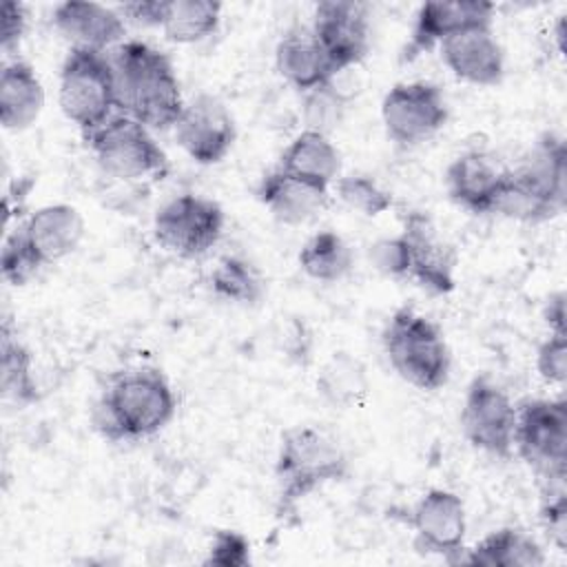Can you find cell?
<instances>
[{
    "instance_id": "d4e9b609",
    "label": "cell",
    "mask_w": 567,
    "mask_h": 567,
    "mask_svg": "<svg viewBox=\"0 0 567 567\" xmlns=\"http://www.w3.org/2000/svg\"><path fill=\"white\" fill-rule=\"evenodd\" d=\"M461 563L483 567H538L545 565L543 547L518 527H501L465 549Z\"/></svg>"
},
{
    "instance_id": "f1b7e54d",
    "label": "cell",
    "mask_w": 567,
    "mask_h": 567,
    "mask_svg": "<svg viewBox=\"0 0 567 567\" xmlns=\"http://www.w3.org/2000/svg\"><path fill=\"white\" fill-rule=\"evenodd\" d=\"M368 374L359 359L334 352L317 377V392L334 408L359 405L368 394Z\"/></svg>"
},
{
    "instance_id": "5bb4252c",
    "label": "cell",
    "mask_w": 567,
    "mask_h": 567,
    "mask_svg": "<svg viewBox=\"0 0 567 567\" xmlns=\"http://www.w3.org/2000/svg\"><path fill=\"white\" fill-rule=\"evenodd\" d=\"M399 237L405 252V277L414 279L432 295L452 292L456 255L452 246L439 237L432 219L425 213L412 210Z\"/></svg>"
},
{
    "instance_id": "ffe728a7",
    "label": "cell",
    "mask_w": 567,
    "mask_h": 567,
    "mask_svg": "<svg viewBox=\"0 0 567 567\" xmlns=\"http://www.w3.org/2000/svg\"><path fill=\"white\" fill-rule=\"evenodd\" d=\"M257 199L281 224H303L328 204V186L290 175L281 168L266 173L257 186Z\"/></svg>"
},
{
    "instance_id": "ab89813d",
    "label": "cell",
    "mask_w": 567,
    "mask_h": 567,
    "mask_svg": "<svg viewBox=\"0 0 567 567\" xmlns=\"http://www.w3.org/2000/svg\"><path fill=\"white\" fill-rule=\"evenodd\" d=\"M545 321L549 326V332L567 334L565 330V295L556 292L545 303Z\"/></svg>"
},
{
    "instance_id": "4fadbf2b",
    "label": "cell",
    "mask_w": 567,
    "mask_h": 567,
    "mask_svg": "<svg viewBox=\"0 0 567 567\" xmlns=\"http://www.w3.org/2000/svg\"><path fill=\"white\" fill-rule=\"evenodd\" d=\"M173 128L184 153L202 166L221 162L237 137V126L228 106L210 93H199L186 102Z\"/></svg>"
},
{
    "instance_id": "74e56055",
    "label": "cell",
    "mask_w": 567,
    "mask_h": 567,
    "mask_svg": "<svg viewBox=\"0 0 567 567\" xmlns=\"http://www.w3.org/2000/svg\"><path fill=\"white\" fill-rule=\"evenodd\" d=\"M0 13H2L0 44H2L4 53H11L20 44L24 31H27V9L20 2L7 0V2H2Z\"/></svg>"
},
{
    "instance_id": "f35d334b",
    "label": "cell",
    "mask_w": 567,
    "mask_h": 567,
    "mask_svg": "<svg viewBox=\"0 0 567 567\" xmlns=\"http://www.w3.org/2000/svg\"><path fill=\"white\" fill-rule=\"evenodd\" d=\"M120 13L135 24L144 27H159V16H162V0H137V2H126L120 7Z\"/></svg>"
},
{
    "instance_id": "2e32d148",
    "label": "cell",
    "mask_w": 567,
    "mask_h": 567,
    "mask_svg": "<svg viewBox=\"0 0 567 567\" xmlns=\"http://www.w3.org/2000/svg\"><path fill=\"white\" fill-rule=\"evenodd\" d=\"M494 4L483 0H432L423 2L414 16L410 42L405 47V58L414 55L441 44L452 33L472 27V24H492Z\"/></svg>"
},
{
    "instance_id": "52a82bcc",
    "label": "cell",
    "mask_w": 567,
    "mask_h": 567,
    "mask_svg": "<svg viewBox=\"0 0 567 567\" xmlns=\"http://www.w3.org/2000/svg\"><path fill=\"white\" fill-rule=\"evenodd\" d=\"M514 447L543 478L563 485L567 467L565 399H527L516 405Z\"/></svg>"
},
{
    "instance_id": "9c48e42d",
    "label": "cell",
    "mask_w": 567,
    "mask_h": 567,
    "mask_svg": "<svg viewBox=\"0 0 567 567\" xmlns=\"http://www.w3.org/2000/svg\"><path fill=\"white\" fill-rule=\"evenodd\" d=\"M461 430L472 447L489 456L509 458L514 450L516 405L489 377H474L463 399Z\"/></svg>"
},
{
    "instance_id": "ba28073f",
    "label": "cell",
    "mask_w": 567,
    "mask_h": 567,
    "mask_svg": "<svg viewBox=\"0 0 567 567\" xmlns=\"http://www.w3.org/2000/svg\"><path fill=\"white\" fill-rule=\"evenodd\" d=\"M224 210L217 202L184 193L168 199L153 219L155 239L184 259L208 252L224 233Z\"/></svg>"
},
{
    "instance_id": "83f0119b",
    "label": "cell",
    "mask_w": 567,
    "mask_h": 567,
    "mask_svg": "<svg viewBox=\"0 0 567 567\" xmlns=\"http://www.w3.org/2000/svg\"><path fill=\"white\" fill-rule=\"evenodd\" d=\"M299 268L315 281H339L343 279L354 264L352 248L334 230L315 233L297 255Z\"/></svg>"
},
{
    "instance_id": "30bf717a",
    "label": "cell",
    "mask_w": 567,
    "mask_h": 567,
    "mask_svg": "<svg viewBox=\"0 0 567 567\" xmlns=\"http://www.w3.org/2000/svg\"><path fill=\"white\" fill-rule=\"evenodd\" d=\"M450 117L443 91L432 82H399L381 102V122L390 140L414 146L439 133Z\"/></svg>"
},
{
    "instance_id": "8fae6325",
    "label": "cell",
    "mask_w": 567,
    "mask_h": 567,
    "mask_svg": "<svg viewBox=\"0 0 567 567\" xmlns=\"http://www.w3.org/2000/svg\"><path fill=\"white\" fill-rule=\"evenodd\" d=\"M310 31L334 73L357 66L370 51L368 4L354 0H323L315 7Z\"/></svg>"
},
{
    "instance_id": "9a60e30c",
    "label": "cell",
    "mask_w": 567,
    "mask_h": 567,
    "mask_svg": "<svg viewBox=\"0 0 567 567\" xmlns=\"http://www.w3.org/2000/svg\"><path fill=\"white\" fill-rule=\"evenodd\" d=\"M443 64L463 82L494 86L503 80L505 55L492 31V24L465 27L441 44Z\"/></svg>"
},
{
    "instance_id": "6da1fadb",
    "label": "cell",
    "mask_w": 567,
    "mask_h": 567,
    "mask_svg": "<svg viewBox=\"0 0 567 567\" xmlns=\"http://www.w3.org/2000/svg\"><path fill=\"white\" fill-rule=\"evenodd\" d=\"M111 64L117 111L146 128H173L186 102L168 55L142 40H124L115 47Z\"/></svg>"
},
{
    "instance_id": "7402d4cb",
    "label": "cell",
    "mask_w": 567,
    "mask_h": 567,
    "mask_svg": "<svg viewBox=\"0 0 567 567\" xmlns=\"http://www.w3.org/2000/svg\"><path fill=\"white\" fill-rule=\"evenodd\" d=\"M275 66L279 75L301 93L328 84L337 75L310 29H292L279 40Z\"/></svg>"
},
{
    "instance_id": "cb8c5ba5",
    "label": "cell",
    "mask_w": 567,
    "mask_h": 567,
    "mask_svg": "<svg viewBox=\"0 0 567 567\" xmlns=\"http://www.w3.org/2000/svg\"><path fill=\"white\" fill-rule=\"evenodd\" d=\"M277 168H281L290 175L330 186L332 182L339 179L341 153L326 133L303 128L284 148Z\"/></svg>"
},
{
    "instance_id": "d590c367",
    "label": "cell",
    "mask_w": 567,
    "mask_h": 567,
    "mask_svg": "<svg viewBox=\"0 0 567 567\" xmlns=\"http://www.w3.org/2000/svg\"><path fill=\"white\" fill-rule=\"evenodd\" d=\"M538 518H540V525L547 532L549 540L560 551H565V547H567V498H565L563 487H558V489L549 487L545 492Z\"/></svg>"
},
{
    "instance_id": "ac0fdd59",
    "label": "cell",
    "mask_w": 567,
    "mask_h": 567,
    "mask_svg": "<svg viewBox=\"0 0 567 567\" xmlns=\"http://www.w3.org/2000/svg\"><path fill=\"white\" fill-rule=\"evenodd\" d=\"M512 175L534 193L554 215L563 213L567 202V146L556 133H545L527 151Z\"/></svg>"
},
{
    "instance_id": "5b68a950",
    "label": "cell",
    "mask_w": 567,
    "mask_h": 567,
    "mask_svg": "<svg viewBox=\"0 0 567 567\" xmlns=\"http://www.w3.org/2000/svg\"><path fill=\"white\" fill-rule=\"evenodd\" d=\"M58 100L62 113L84 135L106 124L117 109L111 58L102 51L71 49L60 69Z\"/></svg>"
},
{
    "instance_id": "7c38bea8",
    "label": "cell",
    "mask_w": 567,
    "mask_h": 567,
    "mask_svg": "<svg viewBox=\"0 0 567 567\" xmlns=\"http://www.w3.org/2000/svg\"><path fill=\"white\" fill-rule=\"evenodd\" d=\"M414 545L425 554H436L447 563H461L465 554V505L450 489H427L410 512Z\"/></svg>"
},
{
    "instance_id": "1f68e13d",
    "label": "cell",
    "mask_w": 567,
    "mask_h": 567,
    "mask_svg": "<svg viewBox=\"0 0 567 567\" xmlns=\"http://www.w3.org/2000/svg\"><path fill=\"white\" fill-rule=\"evenodd\" d=\"M346 111V97L334 89L332 82L321 84L308 93H303V120L306 128L326 133L339 126Z\"/></svg>"
},
{
    "instance_id": "277c9868",
    "label": "cell",
    "mask_w": 567,
    "mask_h": 567,
    "mask_svg": "<svg viewBox=\"0 0 567 567\" xmlns=\"http://www.w3.org/2000/svg\"><path fill=\"white\" fill-rule=\"evenodd\" d=\"M383 350L394 372L423 392H434L450 379L452 357L443 332L412 308H399L390 317Z\"/></svg>"
},
{
    "instance_id": "3957f363",
    "label": "cell",
    "mask_w": 567,
    "mask_h": 567,
    "mask_svg": "<svg viewBox=\"0 0 567 567\" xmlns=\"http://www.w3.org/2000/svg\"><path fill=\"white\" fill-rule=\"evenodd\" d=\"M350 461L346 450L328 432L315 425H295L281 434L275 476L281 512L292 509L326 483L346 478Z\"/></svg>"
},
{
    "instance_id": "4dcf8cb0",
    "label": "cell",
    "mask_w": 567,
    "mask_h": 567,
    "mask_svg": "<svg viewBox=\"0 0 567 567\" xmlns=\"http://www.w3.org/2000/svg\"><path fill=\"white\" fill-rule=\"evenodd\" d=\"M337 197L354 213L377 217L392 208V193L385 190L374 177L352 173L337 179Z\"/></svg>"
},
{
    "instance_id": "d6986e66",
    "label": "cell",
    "mask_w": 567,
    "mask_h": 567,
    "mask_svg": "<svg viewBox=\"0 0 567 567\" xmlns=\"http://www.w3.org/2000/svg\"><path fill=\"white\" fill-rule=\"evenodd\" d=\"M505 173L507 168H501L487 153L465 151L454 157L445 171L447 195L465 210L487 215L492 213Z\"/></svg>"
},
{
    "instance_id": "44dd1931",
    "label": "cell",
    "mask_w": 567,
    "mask_h": 567,
    "mask_svg": "<svg viewBox=\"0 0 567 567\" xmlns=\"http://www.w3.org/2000/svg\"><path fill=\"white\" fill-rule=\"evenodd\" d=\"M20 228L42 266L71 255L84 237V219L71 204H47L31 213Z\"/></svg>"
},
{
    "instance_id": "484cf974",
    "label": "cell",
    "mask_w": 567,
    "mask_h": 567,
    "mask_svg": "<svg viewBox=\"0 0 567 567\" xmlns=\"http://www.w3.org/2000/svg\"><path fill=\"white\" fill-rule=\"evenodd\" d=\"M221 20V4L213 0H162L159 29L179 44L202 42L213 35Z\"/></svg>"
},
{
    "instance_id": "4316f807",
    "label": "cell",
    "mask_w": 567,
    "mask_h": 567,
    "mask_svg": "<svg viewBox=\"0 0 567 567\" xmlns=\"http://www.w3.org/2000/svg\"><path fill=\"white\" fill-rule=\"evenodd\" d=\"M0 390L2 399L20 408L38 401V383L33 379V357L29 348L2 326L0 337Z\"/></svg>"
},
{
    "instance_id": "7a4b0ae2",
    "label": "cell",
    "mask_w": 567,
    "mask_h": 567,
    "mask_svg": "<svg viewBox=\"0 0 567 567\" xmlns=\"http://www.w3.org/2000/svg\"><path fill=\"white\" fill-rule=\"evenodd\" d=\"M177 410L168 379L151 365L117 372L93 410L97 432L109 441H137L157 434Z\"/></svg>"
},
{
    "instance_id": "e0dca14e",
    "label": "cell",
    "mask_w": 567,
    "mask_h": 567,
    "mask_svg": "<svg viewBox=\"0 0 567 567\" xmlns=\"http://www.w3.org/2000/svg\"><path fill=\"white\" fill-rule=\"evenodd\" d=\"M53 27L71 42V49L102 51L122 44L126 35L124 16L100 2L66 0L53 9Z\"/></svg>"
},
{
    "instance_id": "d6a6232c",
    "label": "cell",
    "mask_w": 567,
    "mask_h": 567,
    "mask_svg": "<svg viewBox=\"0 0 567 567\" xmlns=\"http://www.w3.org/2000/svg\"><path fill=\"white\" fill-rule=\"evenodd\" d=\"M40 268H42L40 259L35 257L29 241L24 239L22 228L18 226L4 237L2 252H0V270L4 281L11 286H24Z\"/></svg>"
},
{
    "instance_id": "f546056e",
    "label": "cell",
    "mask_w": 567,
    "mask_h": 567,
    "mask_svg": "<svg viewBox=\"0 0 567 567\" xmlns=\"http://www.w3.org/2000/svg\"><path fill=\"white\" fill-rule=\"evenodd\" d=\"M210 288L217 297L226 301L255 306L261 301L266 292V281L248 259L237 255H226L217 261L210 275Z\"/></svg>"
},
{
    "instance_id": "e575fe53",
    "label": "cell",
    "mask_w": 567,
    "mask_h": 567,
    "mask_svg": "<svg viewBox=\"0 0 567 567\" xmlns=\"http://www.w3.org/2000/svg\"><path fill=\"white\" fill-rule=\"evenodd\" d=\"M536 370L545 383L563 385L567 381V334H547L536 350Z\"/></svg>"
},
{
    "instance_id": "8d00e7d4",
    "label": "cell",
    "mask_w": 567,
    "mask_h": 567,
    "mask_svg": "<svg viewBox=\"0 0 567 567\" xmlns=\"http://www.w3.org/2000/svg\"><path fill=\"white\" fill-rule=\"evenodd\" d=\"M372 264L390 277H405V252L401 237H385L370 248Z\"/></svg>"
},
{
    "instance_id": "836d02e7",
    "label": "cell",
    "mask_w": 567,
    "mask_h": 567,
    "mask_svg": "<svg viewBox=\"0 0 567 567\" xmlns=\"http://www.w3.org/2000/svg\"><path fill=\"white\" fill-rule=\"evenodd\" d=\"M250 563V543L241 532L219 529L215 532L204 565L217 567H246Z\"/></svg>"
},
{
    "instance_id": "8992f818",
    "label": "cell",
    "mask_w": 567,
    "mask_h": 567,
    "mask_svg": "<svg viewBox=\"0 0 567 567\" xmlns=\"http://www.w3.org/2000/svg\"><path fill=\"white\" fill-rule=\"evenodd\" d=\"M97 166L115 179L137 182L164 177L168 159L151 135V128L128 115H113L106 124L84 135Z\"/></svg>"
},
{
    "instance_id": "603a6c76",
    "label": "cell",
    "mask_w": 567,
    "mask_h": 567,
    "mask_svg": "<svg viewBox=\"0 0 567 567\" xmlns=\"http://www.w3.org/2000/svg\"><path fill=\"white\" fill-rule=\"evenodd\" d=\"M44 109V86L35 69L24 60L2 66L0 75V122L7 131L29 128Z\"/></svg>"
}]
</instances>
